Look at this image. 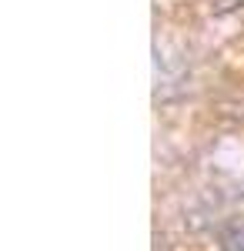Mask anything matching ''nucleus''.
Masks as SVG:
<instances>
[{"label":"nucleus","instance_id":"f257e3e1","mask_svg":"<svg viewBox=\"0 0 244 251\" xmlns=\"http://www.w3.org/2000/svg\"><path fill=\"white\" fill-rule=\"evenodd\" d=\"M221 251H244V228H227L221 234Z\"/></svg>","mask_w":244,"mask_h":251}]
</instances>
